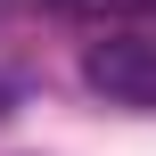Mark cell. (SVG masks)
<instances>
[{
	"mask_svg": "<svg viewBox=\"0 0 156 156\" xmlns=\"http://www.w3.org/2000/svg\"><path fill=\"white\" fill-rule=\"evenodd\" d=\"M90 90H107L115 107H156V49L148 41H99L82 58Z\"/></svg>",
	"mask_w": 156,
	"mask_h": 156,
	"instance_id": "obj_1",
	"label": "cell"
},
{
	"mask_svg": "<svg viewBox=\"0 0 156 156\" xmlns=\"http://www.w3.org/2000/svg\"><path fill=\"white\" fill-rule=\"evenodd\" d=\"M41 8H82V0H41Z\"/></svg>",
	"mask_w": 156,
	"mask_h": 156,
	"instance_id": "obj_3",
	"label": "cell"
},
{
	"mask_svg": "<svg viewBox=\"0 0 156 156\" xmlns=\"http://www.w3.org/2000/svg\"><path fill=\"white\" fill-rule=\"evenodd\" d=\"M107 8H123V16H156V0H107Z\"/></svg>",
	"mask_w": 156,
	"mask_h": 156,
	"instance_id": "obj_2",
	"label": "cell"
}]
</instances>
